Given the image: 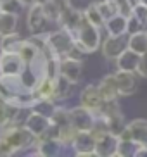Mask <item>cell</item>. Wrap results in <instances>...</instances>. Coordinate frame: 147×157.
<instances>
[{"label":"cell","mask_w":147,"mask_h":157,"mask_svg":"<svg viewBox=\"0 0 147 157\" xmlns=\"http://www.w3.org/2000/svg\"><path fill=\"white\" fill-rule=\"evenodd\" d=\"M102 28H99V26H93V24H90L85 19L81 23V26H80L76 31H74L73 38H74V45L80 47L85 54H93V52H97L99 48H101V43H102V33H101Z\"/></svg>","instance_id":"6da1fadb"},{"label":"cell","mask_w":147,"mask_h":157,"mask_svg":"<svg viewBox=\"0 0 147 157\" xmlns=\"http://www.w3.org/2000/svg\"><path fill=\"white\" fill-rule=\"evenodd\" d=\"M0 136L14 148L16 154L21 152V150L35 148V142H37V136H35L24 124L7 126V128L0 129Z\"/></svg>","instance_id":"7a4b0ae2"},{"label":"cell","mask_w":147,"mask_h":157,"mask_svg":"<svg viewBox=\"0 0 147 157\" xmlns=\"http://www.w3.org/2000/svg\"><path fill=\"white\" fill-rule=\"evenodd\" d=\"M73 45H74V38H73V35L69 31H66V29L59 28V29H55V31L47 33L45 52L49 56L64 59Z\"/></svg>","instance_id":"3957f363"},{"label":"cell","mask_w":147,"mask_h":157,"mask_svg":"<svg viewBox=\"0 0 147 157\" xmlns=\"http://www.w3.org/2000/svg\"><path fill=\"white\" fill-rule=\"evenodd\" d=\"M97 114H101L106 121L107 128H109V133L116 135V136H120V133L123 131V128L126 126L125 123V116L121 112V105L118 100H107L102 104L101 111L97 112Z\"/></svg>","instance_id":"277c9868"},{"label":"cell","mask_w":147,"mask_h":157,"mask_svg":"<svg viewBox=\"0 0 147 157\" xmlns=\"http://www.w3.org/2000/svg\"><path fill=\"white\" fill-rule=\"evenodd\" d=\"M85 21V16H83V10L76 9L71 0H66L64 5H62V10H61L59 21H57V26L66 31H69L71 35H74V31L81 26V23Z\"/></svg>","instance_id":"5b68a950"},{"label":"cell","mask_w":147,"mask_h":157,"mask_svg":"<svg viewBox=\"0 0 147 157\" xmlns=\"http://www.w3.org/2000/svg\"><path fill=\"white\" fill-rule=\"evenodd\" d=\"M64 145L61 143L59 138H55L52 135L45 133L38 136L35 142V152L31 155H38V157H57L62 154Z\"/></svg>","instance_id":"8992f818"},{"label":"cell","mask_w":147,"mask_h":157,"mask_svg":"<svg viewBox=\"0 0 147 157\" xmlns=\"http://www.w3.org/2000/svg\"><path fill=\"white\" fill-rule=\"evenodd\" d=\"M49 24H50V21L47 19L45 12H43V5L42 4H33L31 7H28L26 26H28V29H30L31 35L49 31V29H47Z\"/></svg>","instance_id":"52a82bcc"},{"label":"cell","mask_w":147,"mask_h":157,"mask_svg":"<svg viewBox=\"0 0 147 157\" xmlns=\"http://www.w3.org/2000/svg\"><path fill=\"white\" fill-rule=\"evenodd\" d=\"M125 48H128V35H121V36L106 35V38H102L101 52L107 60H116V57L120 56Z\"/></svg>","instance_id":"ba28073f"},{"label":"cell","mask_w":147,"mask_h":157,"mask_svg":"<svg viewBox=\"0 0 147 157\" xmlns=\"http://www.w3.org/2000/svg\"><path fill=\"white\" fill-rule=\"evenodd\" d=\"M118 138H130L135 143H138L140 147L147 145V119L137 117V119L126 123V126L123 128Z\"/></svg>","instance_id":"9c48e42d"},{"label":"cell","mask_w":147,"mask_h":157,"mask_svg":"<svg viewBox=\"0 0 147 157\" xmlns=\"http://www.w3.org/2000/svg\"><path fill=\"white\" fill-rule=\"evenodd\" d=\"M71 148L76 157H92L95 155V136L90 131H78L74 136Z\"/></svg>","instance_id":"30bf717a"},{"label":"cell","mask_w":147,"mask_h":157,"mask_svg":"<svg viewBox=\"0 0 147 157\" xmlns=\"http://www.w3.org/2000/svg\"><path fill=\"white\" fill-rule=\"evenodd\" d=\"M26 64L16 52H0V74H23Z\"/></svg>","instance_id":"8fae6325"},{"label":"cell","mask_w":147,"mask_h":157,"mask_svg":"<svg viewBox=\"0 0 147 157\" xmlns=\"http://www.w3.org/2000/svg\"><path fill=\"white\" fill-rule=\"evenodd\" d=\"M102 104H104V98H102L97 85H87L80 92V105L87 107L88 111H92L93 114H97L101 111Z\"/></svg>","instance_id":"7c38bea8"},{"label":"cell","mask_w":147,"mask_h":157,"mask_svg":"<svg viewBox=\"0 0 147 157\" xmlns=\"http://www.w3.org/2000/svg\"><path fill=\"white\" fill-rule=\"evenodd\" d=\"M114 76H116V81H118L120 97H130V95H133L137 92V88H138V74L137 73L116 69Z\"/></svg>","instance_id":"4fadbf2b"},{"label":"cell","mask_w":147,"mask_h":157,"mask_svg":"<svg viewBox=\"0 0 147 157\" xmlns=\"http://www.w3.org/2000/svg\"><path fill=\"white\" fill-rule=\"evenodd\" d=\"M69 111H71V123L78 131H90L92 129L93 119H95V114L92 111H88L83 105L71 107Z\"/></svg>","instance_id":"5bb4252c"},{"label":"cell","mask_w":147,"mask_h":157,"mask_svg":"<svg viewBox=\"0 0 147 157\" xmlns=\"http://www.w3.org/2000/svg\"><path fill=\"white\" fill-rule=\"evenodd\" d=\"M61 74L66 76L73 85H78L83 76V60L64 57L61 60Z\"/></svg>","instance_id":"9a60e30c"},{"label":"cell","mask_w":147,"mask_h":157,"mask_svg":"<svg viewBox=\"0 0 147 157\" xmlns=\"http://www.w3.org/2000/svg\"><path fill=\"white\" fill-rule=\"evenodd\" d=\"M24 126L38 138V136H42V135H45L49 131V128H50V119L47 116H42L38 112L30 111V114L26 116V121H24Z\"/></svg>","instance_id":"2e32d148"},{"label":"cell","mask_w":147,"mask_h":157,"mask_svg":"<svg viewBox=\"0 0 147 157\" xmlns=\"http://www.w3.org/2000/svg\"><path fill=\"white\" fill-rule=\"evenodd\" d=\"M118 136L113 133H104L95 138V155L99 157H114Z\"/></svg>","instance_id":"e0dca14e"},{"label":"cell","mask_w":147,"mask_h":157,"mask_svg":"<svg viewBox=\"0 0 147 157\" xmlns=\"http://www.w3.org/2000/svg\"><path fill=\"white\" fill-rule=\"evenodd\" d=\"M97 88H99V92H101L104 102H107V100H118V98H120V90H118V81H116L114 73H113V74H106V76L99 81Z\"/></svg>","instance_id":"ac0fdd59"},{"label":"cell","mask_w":147,"mask_h":157,"mask_svg":"<svg viewBox=\"0 0 147 157\" xmlns=\"http://www.w3.org/2000/svg\"><path fill=\"white\" fill-rule=\"evenodd\" d=\"M138 59H140V56H138V54H135V52L130 50V48H125L120 56L116 57V69L137 73Z\"/></svg>","instance_id":"d6986e66"},{"label":"cell","mask_w":147,"mask_h":157,"mask_svg":"<svg viewBox=\"0 0 147 157\" xmlns=\"http://www.w3.org/2000/svg\"><path fill=\"white\" fill-rule=\"evenodd\" d=\"M73 86L74 85L69 81L66 76L59 74L57 78H54V100L61 102V100H68L73 93Z\"/></svg>","instance_id":"ffe728a7"},{"label":"cell","mask_w":147,"mask_h":157,"mask_svg":"<svg viewBox=\"0 0 147 157\" xmlns=\"http://www.w3.org/2000/svg\"><path fill=\"white\" fill-rule=\"evenodd\" d=\"M104 28H106L107 35H114V36L126 35V16L114 14L111 19H107V21H106Z\"/></svg>","instance_id":"44dd1931"},{"label":"cell","mask_w":147,"mask_h":157,"mask_svg":"<svg viewBox=\"0 0 147 157\" xmlns=\"http://www.w3.org/2000/svg\"><path fill=\"white\" fill-rule=\"evenodd\" d=\"M19 24V14H12V12H0V36L10 35V33L18 31Z\"/></svg>","instance_id":"7402d4cb"},{"label":"cell","mask_w":147,"mask_h":157,"mask_svg":"<svg viewBox=\"0 0 147 157\" xmlns=\"http://www.w3.org/2000/svg\"><path fill=\"white\" fill-rule=\"evenodd\" d=\"M23 40L24 38L18 31L10 33V35H5V36H0V52H16L18 54Z\"/></svg>","instance_id":"603a6c76"},{"label":"cell","mask_w":147,"mask_h":157,"mask_svg":"<svg viewBox=\"0 0 147 157\" xmlns=\"http://www.w3.org/2000/svg\"><path fill=\"white\" fill-rule=\"evenodd\" d=\"M128 48L133 50L135 54L142 56L147 52V33L145 31H138L128 35Z\"/></svg>","instance_id":"cb8c5ba5"},{"label":"cell","mask_w":147,"mask_h":157,"mask_svg":"<svg viewBox=\"0 0 147 157\" xmlns=\"http://www.w3.org/2000/svg\"><path fill=\"white\" fill-rule=\"evenodd\" d=\"M138 143H135L130 138H118L116 143V152L114 157H135V152L138 150Z\"/></svg>","instance_id":"d4e9b609"},{"label":"cell","mask_w":147,"mask_h":157,"mask_svg":"<svg viewBox=\"0 0 147 157\" xmlns=\"http://www.w3.org/2000/svg\"><path fill=\"white\" fill-rule=\"evenodd\" d=\"M55 107H57V104H55L54 100H49V98H35L33 104L30 105V111L38 112V114H42V116H47V117L50 119V116H52V112L55 111Z\"/></svg>","instance_id":"484cf974"},{"label":"cell","mask_w":147,"mask_h":157,"mask_svg":"<svg viewBox=\"0 0 147 157\" xmlns=\"http://www.w3.org/2000/svg\"><path fill=\"white\" fill-rule=\"evenodd\" d=\"M64 2L66 0H49L43 4V12H45L47 19L50 21V24H57Z\"/></svg>","instance_id":"4316f807"},{"label":"cell","mask_w":147,"mask_h":157,"mask_svg":"<svg viewBox=\"0 0 147 157\" xmlns=\"http://www.w3.org/2000/svg\"><path fill=\"white\" fill-rule=\"evenodd\" d=\"M50 124H54L55 128H62V126L73 124V123H71V111L66 109V107L57 105L55 111L52 112V116H50Z\"/></svg>","instance_id":"83f0119b"},{"label":"cell","mask_w":147,"mask_h":157,"mask_svg":"<svg viewBox=\"0 0 147 157\" xmlns=\"http://www.w3.org/2000/svg\"><path fill=\"white\" fill-rule=\"evenodd\" d=\"M83 16L87 19L90 24L93 26H99V28H104V19H102L101 12H99V7H97V2H92V4H88L85 9H83Z\"/></svg>","instance_id":"f1b7e54d"},{"label":"cell","mask_w":147,"mask_h":157,"mask_svg":"<svg viewBox=\"0 0 147 157\" xmlns=\"http://www.w3.org/2000/svg\"><path fill=\"white\" fill-rule=\"evenodd\" d=\"M78 133V129L74 128L73 124H68V126H62V128H57V138L61 140V143L64 147H71L74 136Z\"/></svg>","instance_id":"f546056e"},{"label":"cell","mask_w":147,"mask_h":157,"mask_svg":"<svg viewBox=\"0 0 147 157\" xmlns=\"http://www.w3.org/2000/svg\"><path fill=\"white\" fill-rule=\"evenodd\" d=\"M38 52H40V48H37V47H35L31 42H30V40H28V38H24L23 43H21V47H19V52H18V54L21 56V59L24 60V64H28V62L33 59V57L37 56Z\"/></svg>","instance_id":"4dcf8cb0"},{"label":"cell","mask_w":147,"mask_h":157,"mask_svg":"<svg viewBox=\"0 0 147 157\" xmlns=\"http://www.w3.org/2000/svg\"><path fill=\"white\" fill-rule=\"evenodd\" d=\"M147 24L144 21L137 17L135 14H130L126 17V35H132V33H138V31H145Z\"/></svg>","instance_id":"1f68e13d"},{"label":"cell","mask_w":147,"mask_h":157,"mask_svg":"<svg viewBox=\"0 0 147 157\" xmlns=\"http://www.w3.org/2000/svg\"><path fill=\"white\" fill-rule=\"evenodd\" d=\"M109 2L114 5V9H116L118 14H123V16H126V17L132 14L133 5H135L133 0H109Z\"/></svg>","instance_id":"d6a6232c"},{"label":"cell","mask_w":147,"mask_h":157,"mask_svg":"<svg viewBox=\"0 0 147 157\" xmlns=\"http://www.w3.org/2000/svg\"><path fill=\"white\" fill-rule=\"evenodd\" d=\"M97 7H99V12H101L102 19H104V23H106L107 19H111L114 14H118L114 9V5L111 4L109 0H101V2H97Z\"/></svg>","instance_id":"836d02e7"},{"label":"cell","mask_w":147,"mask_h":157,"mask_svg":"<svg viewBox=\"0 0 147 157\" xmlns=\"http://www.w3.org/2000/svg\"><path fill=\"white\" fill-rule=\"evenodd\" d=\"M0 5H2V10L4 12H12V14H19L21 9H23L18 0H4Z\"/></svg>","instance_id":"e575fe53"},{"label":"cell","mask_w":147,"mask_h":157,"mask_svg":"<svg viewBox=\"0 0 147 157\" xmlns=\"http://www.w3.org/2000/svg\"><path fill=\"white\" fill-rule=\"evenodd\" d=\"M137 74L140 78H145L147 79V52L140 56L138 59V66H137Z\"/></svg>","instance_id":"d590c367"},{"label":"cell","mask_w":147,"mask_h":157,"mask_svg":"<svg viewBox=\"0 0 147 157\" xmlns=\"http://www.w3.org/2000/svg\"><path fill=\"white\" fill-rule=\"evenodd\" d=\"M14 148L10 147L9 143L5 142L2 136H0V157H7V155H14Z\"/></svg>","instance_id":"8d00e7d4"},{"label":"cell","mask_w":147,"mask_h":157,"mask_svg":"<svg viewBox=\"0 0 147 157\" xmlns=\"http://www.w3.org/2000/svg\"><path fill=\"white\" fill-rule=\"evenodd\" d=\"M135 157H147V145L138 147V150L135 152Z\"/></svg>","instance_id":"74e56055"},{"label":"cell","mask_w":147,"mask_h":157,"mask_svg":"<svg viewBox=\"0 0 147 157\" xmlns=\"http://www.w3.org/2000/svg\"><path fill=\"white\" fill-rule=\"evenodd\" d=\"M19 4H21V7L23 9H28V7H31L33 4H35V0H18Z\"/></svg>","instance_id":"f35d334b"},{"label":"cell","mask_w":147,"mask_h":157,"mask_svg":"<svg viewBox=\"0 0 147 157\" xmlns=\"http://www.w3.org/2000/svg\"><path fill=\"white\" fill-rule=\"evenodd\" d=\"M135 4H140V5H145L147 7V0H133Z\"/></svg>","instance_id":"ab89813d"},{"label":"cell","mask_w":147,"mask_h":157,"mask_svg":"<svg viewBox=\"0 0 147 157\" xmlns=\"http://www.w3.org/2000/svg\"><path fill=\"white\" fill-rule=\"evenodd\" d=\"M45 2H49V0H35V4H42V5L45 4Z\"/></svg>","instance_id":"60d3db41"},{"label":"cell","mask_w":147,"mask_h":157,"mask_svg":"<svg viewBox=\"0 0 147 157\" xmlns=\"http://www.w3.org/2000/svg\"><path fill=\"white\" fill-rule=\"evenodd\" d=\"M0 12H2V5H0Z\"/></svg>","instance_id":"b9f144b4"},{"label":"cell","mask_w":147,"mask_h":157,"mask_svg":"<svg viewBox=\"0 0 147 157\" xmlns=\"http://www.w3.org/2000/svg\"><path fill=\"white\" fill-rule=\"evenodd\" d=\"M2 2H4V0H0V4H2Z\"/></svg>","instance_id":"7bdbcfd3"},{"label":"cell","mask_w":147,"mask_h":157,"mask_svg":"<svg viewBox=\"0 0 147 157\" xmlns=\"http://www.w3.org/2000/svg\"><path fill=\"white\" fill-rule=\"evenodd\" d=\"M145 33H147V29H145Z\"/></svg>","instance_id":"ee69618b"}]
</instances>
